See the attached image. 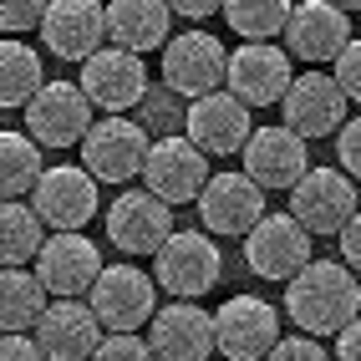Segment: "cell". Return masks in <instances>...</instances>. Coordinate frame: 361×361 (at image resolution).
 Returning <instances> with one entry per match:
<instances>
[{
	"mask_svg": "<svg viewBox=\"0 0 361 361\" xmlns=\"http://www.w3.org/2000/svg\"><path fill=\"white\" fill-rule=\"evenodd\" d=\"M183 133L199 142L209 158H229L245 148V137L255 133L250 128V102H239L234 92H204V97H188V112H183Z\"/></svg>",
	"mask_w": 361,
	"mask_h": 361,
	"instance_id": "obj_16",
	"label": "cell"
},
{
	"mask_svg": "<svg viewBox=\"0 0 361 361\" xmlns=\"http://www.w3.org/2000/svg\"><path fill=\"white\" fill-rule=\"evenodd\" d=\"M290 51H280L275 41H245L239 51H229L224 61V87L234 92L239 102L250 107H270L285 97V87H290Z\"/></svg>",
	"mask_w": 361,
	"mask_h": 361,
	"instance_id": "obj_14",
	"label": "cell"
},
{
	"mask_svg": "<svg viewBox=\"0 0 361 361\" xmlns=\"http://www.w3.org/2000/svg\"><path fill=\"white\" fill-rule=\"evenodd\" d=\"M336 158L351 178H361V117H346L341 128H336Z\"/></svg>",
	"mask_w": 361,
	"mask_h": 361,
	"instance_id": "obj_33",
	"label": "cell"
},
{
	"mask_svg": "<svg viewBox=\"0 0 361 361\" xmlns=\"http://www.w3.org/2000/svg\"><path fill=\"white\" fill-rule=\"evenodd\" d=\"M356 178L346 168H305L290 183V214L310 234H341V224L356 214Z\"/></svg>",
	"mask_w": 361,
	"mask_h": 361,
	"instance_id": "obj_6",
	"label": "cell"
},
{
	"mask_svg": "<svg viewBox=\"0 0 361 361\" xmlns=\"http://www.w3.org/2000/svg\"><path fill=\"white\" fill-rule=\"evenodd\" d=\"M310 234L295 214H259V219L250 224L245 234V259H250V270L259 280H290L300 264L310 259Z\"/></svg>",
	"mask_w": 361,
	"mask_h": 361,
	"instance_id": "obj_8",
	"label": "cell"
},
{
	"mask_svg": "<svg viewBox=\"0 0 361 361\" xmlns=\"http://www.w3.org/2000/svg\"><path fill=\"white\" fill-rule=\"evenodd\" d=\"M285 310L290 321L310 336H336L356 310H361V285L351 264L336 259H316L310 255L300 270L285 280Z\"/></svg>",
	"mask_w": 361,
	"mask_h": 361,
	"instance_id": "obj_1",
	"label": "cell"
},
{
	"mask_svg": "<svg viewBox=\"0 0 361 361\" xmlns=\"http://www.w3.org/2000/svg\"><path fill=\"white\" fill-rule=\"evenodd\" d=\"M92 356L97 361H148L153 346H148V336H137V331H102V341H97Z\"/></svg>",
	"mask_w": 361,
	"mask_h": 361,
	"instance_id": "obj_30",
	"label": "cell"
},
{
	"mask_svg": "<svg viewBox=\"0 0 361 361\" xmlns=\"http://www.w3.org/2000/svg\"><path fill=\"white\" fill-rule=\"evenodd\" d=\"M219 275H224V255L209 239V229H173L153 250V280L168 295L199 300L219 285Z\"/></svg>",
	"mask_w": 361,
	"mask_h": 361,
	"instance_id": "obj_2",
	"label": "cell"
},
{
	"mask_svg": "<svg viewBox=\"0 0 361 361\" xmlns=\"http://www.w3.org/2000/svg\"><path fill=\"white\" fill-rule=\"evenodd\" d=\"M285 51L310 61V66H326L336 61V51L351 41V11H341L336 0H300L290 6V20H285Z\"/></svg>",
	"mask_w": 361,
	"mask_h": 361,
	"instance_id": "obj_18",
	"label": "cell"
},
{
	"mask_svg": "<svg viewBox=\"0 0 361 361\" xmlns=\"http://www.w3.org/2000/svg\"><path fill=\"white\" fill-rule=\"evenodd\" d=\"M142 188H153L163 204H194L199 188L209 183V153L199 148L194 137H158L148 142V158H142Z\"/></svg>",
	"mask_w": 361,
	"mask_h": 361,
	"instance_id": "obj_5",
	"label": "cell"
},
{
	"mask_svg": "<svg viewBox=\"0 0 361 361\" xmlns=\"http://www.w3.org/2000/svg\"><path fill=\"white\" fill-rule=\"evenodd\" d=\"M280 112H285V128H295L305 142L331 137L346 123V92L331 71H300V77H290V87H285Z\"/></svg>",
	"mask_w": 361,
	"mask_h": 361,
	"instance_id": "obj_15",
	"label": "cell"
},
{
	"mask_svg": "<svg viewBox=\"0 0 361 361\" xmlns=\"http://www.w3.org/2000/svg\"><path fill=\"white\" fill-rule=\"evenodd\" d=\"M46 0H0V36H26L41 26Z\"/></svg>",
	"mask_w": 361,
	"mask_h": 361,
	"instance_id": "obj_31",
	"label": "cell"
},
{
	"mask_svg": "<svg viewBox=\"0 0 361 361\" xmlns=\"http://www.w3.org/2000/svg\"><path fill=\"white\" fill-rule=\"evenodd\" d=\"M336 356H341V361H361V310L336 331Z\"/></svg>",
	"mask_w": 361,
	"mask_h": 361,
	"instance_id": "obj_37",
	"label": "cell"
},
{
	"mask_svg": "<svg viewBox=\"0 0 361 361\" xmlns=\"http://www.w3.org/2000/svg\"><path fill=\"white\" fill-rule=\"evenodd\" d=\"M41 239H46V224L26 199H0V264L36 259Z\"/></svg>",
	"mask_w": 361,
	"mask_h": 361,
	"instance_id": "obj_27",
	"label": "cell"
},
{
	"mask_svg": "<svg viewBox=\"0 0 361 361\" xmlns=\"http://www.w3.org/2000/svg\"><path fill=\"white\" fill-rule=\"evenodd\" d=\"M336 6H341V11H361V0H336Z\"/></svg>",
	"mask_w": 361,
	"mask_h": 361,
	"instance_id": "obj_39",
	"label": "cell"
},
{
	"mask_svg": "<svg viewBox=\"0 0 361 361\" xmlns=\"http://www.w3.org/2000/svg\"><path fill=\"white\" fill-rule=\"evenodd\" d=\"M0 361H41V341L26 331H0Z\"/></svg>",
	"mask_w": 361,
	"mask_h": 361,
	"instance_id": "obj_35",
	"label": "cell"
},
{
	"mask_svg": "<svg viewBox=\"0 0 361 361\" xmlns=\"http://www.w3.org/2000/svg\"><path fill=\"white\" fill-rule=\"evenodd\" d=\"M87 305L97 310L102 331H137L158 310V280L137 264H102L87 290Z\"/></svg>",
	"mask_w": 361,
	"mask_h": 361,
	"instance_id": "obj_4",
	"label": "cell"
},
{
	"mask_svg": "<svg viewBox=\"0 0 361 361\" xmlns=\"http://www.w3.org/2000/svg\"><path fill=\"white\" fill-rule=\"evenodd\" d=\"M224 61L229 51L209 31H183L163 41V87L173 97H204V92L224 87Z\"/></svg>",
	"mask_w": 361,
	"mask_h": 361,
	"instance_id": "obj_12",
	"label": "cell"
},
{
	"mask_svg": "<svg viewBox=\"0 0 361 361\" xmlns=\"http://www.w3.org/2000/svg\"><path fill=\"white\" fill-rule=\"evenodd\" d=\"M224 0H168V11L173 16H183V20H204V16H214Z\"/></svg>",
	"mask_w": 361,
	"mask_h": 361,
	"instance_id": "obj_38",
	"label": "cell"
},
{
	"mask_svg": "<svg viewBox=\"0 0 361 361\" xmlns=\"http://www.w3.org/2000/svg\"><path fill=\"white\" fill-rule=\"evenodd\" d=\"M270 356H275V361H321L326 346H321V341H310V331H300V336H275Z\"/></svg>",
	"mask_w": 361,
	"mask_h": 361,
	"instance_id": "obj_34",
	"label": "cell"
},
{
	"mask_svg": "<svg viewBox=\"0 0 361 361\" xmlns=\"http://www.w3.org/2000/svg\"><path fill=\"white\" fill-rule=\"evenodd\" d=\"M102 224H107V239L123 255H153L173 234V204H163L153 188H123Z\"/></svg>",
	"mask_w": 361,
	"mask_h": 361,
	"instance_id": "obj_13",
	"label": "cell"
},
{
	"mask_svg": "<svg viewBox=\"0 0 361 361\" xmlns=\"http://www.w3.org/2000/svg\"><path fill=\"white\" fill-rule=\"evenodd\" d=\"M82 92L102 112H133L148 97V66L128 46H97L82 61Z\"/></svg>",
	"mask_w": 361,
	"mask_h": 361,
	"instance_id": "obj_7",
	"label": "cell"
},
{
	"mask_svg": "<svg viewBox=\"0 0 361 361\" xmlns=\"http://www.w3.org/2000/svg\"><path fill=\"white\" fill-rule=\"evenodd\" d=\"M36 31L51 56L87 61L107 41V6H97V0H46V16Z\"/></svg>",
	"mask_w": 361,
	"mask_h": 361,
	"instance_id": "obj_17",
	"label": "cell"
},
{
	"mask_svg": "<svg viewBox=\"0 0 361 361\" xmlns=\"http://www.w3.org/2000/svg\"><path fill=\"white\" fill-rule=\"evenodd\" d=\"M41 178V142L31 133H0V199H26Z\"/></svg>",
	"mask_w": 361,
	"mask_h": 361,
	"instance_id": "obj_28",
	"label": "cell"
},
{
	"mask_svg": "<svg viewBox=\"0 0 361 361\" xmlns=\"http://www.w3.org/2000/svg\"><path fill=\"white\" fill-rule=\"evenodd\" d=\"M275 336H280V310L259 295H234L214 310V351H224L229 361L270 356Z\"/></svg>",
	"mask_w": 361,
	"mask_h": 361,
	"instance_id": "obj_11",
	"label": "cell"
},
{
	"mask_svg": "<svg viewBox=\"0 0 361 361\" xmlns=\"http://www.w3.org/2000/svg\"><path fill=\"white\" fill-rule=\"evenodd\" d=\"M290 6L295 0H224V20L229 31H239L245 41H275L290 20Z\"/></svg>",
	"mask_w": 361,
	"mask_h": 361,
	"instance_id": "obj_29",
	"label": "cell"
},
{
	"mask_svg": "<svg viewBox=\"0 0 361 361\" xmlns=\"http://www.w3.org/2000/svg\"><path fill=\"white\" fill-rule=\"evenodd\" d=\"M331 77L341 82V92H346V102H361V36H351L341 51H336V61H331Z\"/></svg>",
	"mask_w": 361,
	"mask_h": 361,
	"instance_id": "obj_32",
	"label": "cell"
},
{
	"mask_svg": "<svg viewBox=\"0 0 361 361\" xmlns=\"http://www.w3.org/2000/svg\"><path fill=\"white\" fill-rule=\"evenodd\" d=\"M148 128L133 123L128 112H107L102 123H92L82 133V168L97 183H128L142 173V158H148Z\"/></svg>",
	"mask_w": 361,
	"mask_h": 361,
	"instance_id": "obj_3",
	"label": "cell"
},
{
	"mask_svg": "<svg viewBox=\"0 0 361 361\" xmlns=\"http://www.w3.org/2000/svg\"><path fill=\"white\" fill-rule=\"evenodd\" d=\"M97 270H102V255L82 229H56L36 250V275L46 285V295H87Z\"/></svg>",
	"mask_w": 361,
	"mask_h": 361,
	"instance_id": "obj_19",
	"label": "cell"
},
{
	"mask_svg": "<svg viewBox=\"0 0 361 361\" xmlns=\"http://www.w3.org/2000/svg\"><path fill=\"white\" fill-rule=\"evenodd\" d=\"M336 239H341V259H346L351 270L361 275V204H356V214H351V219L341 224V234H336Z\"/></svg>",
	"mask_w": 361,
	"mask_h": 361,
	"instance_id": "obj_36",
	"label": "cell"
},
{
	"mask_svg": "<svg viewBox=\"0 0 361 361\" xmlns=\"http://www.w3.org/2000/svg\"><path fill=\"white\" fill-rule=\"evenodd\" d=\"M148 346L163 361H204L214 351V316L204 305L173 295L168 310H153L148 316Z\"/></svg>",
	"mask_w": 361,
	"mask_h": 361,
	"instance_id": "obj_23",
	"label": "cell"
},
{
	"mask_svg": "<svg viewBox=\"0 0 361 361\" xmlns=\"http://www.w3.org/2000/svg\"><path fill=\"white\" fill-rule=\"evenodd\" d=\"M92 128V97L82 82H41V92L26 102V133L41 148H77Z\"/></svg>",
	"mask_w": 361,
	"mask_h": 361,
	"instance_id": "obj_9",
	"label": "cell"
},
{
	"mask_svg": "<svg viewBox=\"0 0 361 361\" xmlns=\"http://www.w3.org/2000/svg\"><path fill=\"white\" fill-rule=\"evenodd\" d=\"M199 219L209 234H239L245 239L250 224L264 214V188L250 173H209V183L199 188Z\"/></svg>",
	"mask_w": 361,
	"mask_h": 361,
	"instance_id": "obj_22",
	"label": "cell"
},
{
	"mask_svg": "<svg viewBox=\"0 0 361 361\" xmlns=\"http://www.w3.org/2000/svg\"><path fill=\"white\" fill-rule=\"evenodd\" d=\"M31 209L41 214L46 229H87L97 219V178L77 163L41 168V178L31 188Z\"/></svg>",
	"mask_w": 361,
	"mask_h": 361,
	"instance_id": "obj_10",
	"label": "cell"
},
{
	"mask_svg": "<svg viewBox=\"0 0 361 361\" xmlns=\"http://www.w3.org/2000/svg\"><path fill=\"white\" fill-rule=\"evenodd\" d=\"M31 331L41 341V356H51V361H82V356L97 351V341H102L97 310H92L87 300H77V295H56L36 316Z\"/></svg>",
	"mask_w": 361,
	"mask_h": 361,
	"instance_id": "obj_20",
	"label": "cell"
},
{
	"mask_svg": "<svg viewBox=\"0 0 361 361\" xmlns=\"http://www.w3.org/2000/svg\"><path fill=\"white\" fill-rule=\"evenodd\" d=\"M46 82L41 71V51H31L20 36L0 41V107H26Z\"/></svg>",
	"mask_w": 361,
	"mask_h": 361,
	"instance_id": "obj_26",
	"label": "cell"
},
{
	"mask_svg": "<svg viewBox=\"0 0 361 361\" xmlns=\"http://www.w3.org/2000/svg\"><path fill=\"white\" fill-rule=\"evenodd\" d=\"M245 173L270 194V188H280V194H290V183L310 168V153H305V137L295 128H255L245 137Z\"/></svg>",
	"mask_w": 361,
	"mask_h": 361,
	"instance_id": "obj_21",
	"label": "cell"
},
{
	"mask_svg": "<svg viewBox=\"0 0 361 361\" xmlns=\"http://www.w3.org/2000/svg\"><path fill=\"white\" fill-rule=\"evenodd\" d=\"M46 310V285L26 264H0V331H31Z\"/></svg>",
	"mask_w": 361,
	"mask_h": 361,
	"instance_id": "obj_25",
	"label": "cell"
},
{
	"mask_svg": "<svg viewBox=\"0 0 361 361\" xmlns=\"http://www.w3.org/2000/svg\"><path fill=\"white\" fill-rule=\"evenodd\" d=\"M168 20H173L168 0H112L107 6V41L128 46V51H137V56L163 51Z\"/></svg>",
	"mask_w": 361,
	"mask_h": 361,
	"instance_id": "obj_24",
	"label": "cell"
}]
</instances>
